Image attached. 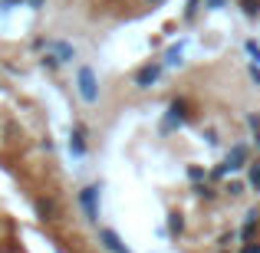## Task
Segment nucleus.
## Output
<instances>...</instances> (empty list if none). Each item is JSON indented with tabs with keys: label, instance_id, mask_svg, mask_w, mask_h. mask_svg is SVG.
<instances>
[{
	"label": "nucleus",
	"instance_id": "f257e3e1",
	"mask_svg": "<svg viewBox=\"0 0 260 253\" xmlns=\"http://www.w3.org/2000/svg\"><path fill=\"white\" fill-rule=\"evenodd\" d=\"M76 86H79V99L86 102V105H92V102H99V83H95V73L83 66V69L76 73Z\"/></svg>",
	"mask_w": 260,
	"mask_h": 253
},
{
	"label": "nucleus",
	"instance_id": "f03ea898",
	"mask_svg": "<svg viewBox=\"0 0 260 253\" xmlns=\"http://www.w3.org/2000/svg\"><path fill=\"white\" fill-rule=\"evenodd\" d=\"M79 201H83V207H86V217H89V221H99V188H95V184L83 188Z\"/></svg>",
	"mask_w": 260,
	"mask_h": 253
},
{
	"label": "nucleus",
	"instance_id": "7ed1b4c3",
	"mask_svg": "<svg viewBox=\"0 0 260 253\" xmlns=\"http://www.w3.org/2000/svg\"><path fill=\"white\" fill-rule=\"evenodd\" d=\"M158 76H161V66H152V63H148V66H142V69L135 73V86H139V89H148V86L158 83Z\"/></svg>",
	"mask_w": 260,
	"mask_h": 253
},
{
	"label": "nucleus",
	"instance_id": "20e7f679",
	"mask_svg": "<svg viewBox=\"0 0 260 253\" xmlns=\"http://www.w3.org/2000/svg\"><path fill=\"white\" fill-rule=\"evenodd\" d=\"M244 161H247V148H244V145H234V148H231V155H228V161H224V165H228L231 171H237V168H244Z\"/></svg>",
	"mask_w": 260,
	"mask_h": 253
},
{
	"label": "nucleus",
	"instance_id": "39448f33",
	"mask_svg": "<svg viewBox=\"0 0 260 253\" xmlns=\"http://www.w3.org/2000/svg\"><path fill=\"white\" fill-rule=\"evenodd\" d=\"M99 237H102V243H106V247L112 250V253H128V250H125V243L119 240V234H115V230H109V227H106Z\"/></svg>",
	"mask_w": 260,
	"mask_h": 253
},
{
	"label": "nucleus",
	"instance_id": "423d86ee",
	"mask_svg": "<svg viewBox=\"0 0 260 253\" xmlns=\"http://www.w3.org/2000/svg\"><path fill=\"white\" fill-rule=\"evenodd\" d=\"M70 148H73V155H86V128H83V125H76V128H73Z\"/></svg>",
	"mask_w": 260,
	"mask_h": 253
},
{
	"label": "nucleus",
	"instance_id": "0eeeda50",
	"mask_svg": "<svg viewBox=\"0 0 260 253\" xmlns=\"http://www.w3.org/2000/svg\"><path fill=\"white\" fill-rule=\"evenodd\" d=\"M53 56H56L59 63H70V59L76 56V50H73L70 43H53Z\"/></svg>",
	"mask_w": 260,
	"mask_h": 253
},
{
	"label": "nucleus",
	"instance_id": "6e6552de",
	"mask_svg": "<svg viewBox=\"0 0 260 253\" xmlns=\"http://www.w3.org/2000/svg\"><path fill=\"white\" fill-rule=\"evenodd\" d=\"M37 210L43 214V221H53V217H56V204L46 201V197H40V201H37Z\"/></svg>",
	"mask_w": 260,
	"mask_h": 253
},
{
	"label": "nucleus",
	"instance_id": "1a4fd4ad",
	"mask_svg": "<svg viewBox=\"0 0 260 253\" xmlns=\"http://www.w3.org/2000/svg\"><path fill=\"white\" fill-rule=\"evenodd\" d=\"M254 234H257V217H247V224H244L241 237H244V240H254Z\"/></svg>",
	"mask_w": 260,
	"mask_h": 253
},
{
	"label": "nucleus",
	"instance_id": "9d476101",
	"mask_svg": "<svg viewBox=\"0 0 260 253\" xmlns=\"http://www.w3.org/2000/svg\"><path fill=\"white\" fill-rule=\"evenodd\" d=\"M247 181H250V188H254L257 194H260V161H257V165H250V174H247Z\"/></svg>",
	"mask_w": 260,
	"mask_h": 253
},
{
	"label": "nucleus",
	"instance_id": "9b49d317",
	"mask_svg": "<svg viewBox=\"0 0 260 253\" xmlns=\"http://www.w3.org/2000/svg\"><path fill=\"white\" fill-rule=\"evenodd\" d=\"M241 7H244L247 17H257V13H260V0H241Z\"/></svg>",
	"mask_w": 260,
	"mask_h": 253
},
{
	"label": "nucleus",
	"instance_id": "f8f14e48",
	"mask_svg": "<svg viewBox=\"0 0 260 253\" xmlns=\"http://www.w3.org/2000/svg\"><path fill=\"white\" fill-rule=\"evenodd\" d=\"M181 227H184L181 214H172V217H168V230H172V234H181Z\"/></svg>",
	"mask_w": 260,
	"mask_h": 253
},
{
	"label": "nucleus",
	"instance_id": "ddd939ff",
	"mask_svg": "<svg viewBox=\"0 0 260 253\" xmlns=\"http://www.w3.org/2000/svg\"><path fill=\"white\" fill-rule=\"evenodd\" d=\"M181 53H184V46H181V43L172 46V50L165 53V63H178V59H181Z\"/></svg>",
	"mask_w": 260,
	"mask_h": 253
},
{
	"label": "nucleus",
	"instance_id": "4468645a",
	"mask_svg": "<svg viewBox=\"0 0 260 253\" xmlns=\"http://www.w3.org/2000/svg\"><path fill=\"white\" fill-rule=\"evenodd\" d=\"M244 46H247V53H250V56H254L257 63H260V46L254 43V40H247V43H244Z\"/></svg>",
	"mask_w": 260,
	"mask_h": 253
},
{
	"label": "nucleus",
	"instance_id": "2eb2a0df",
	"mask_svg": "<svg viewBox=\"0 0 260 253\" xmlns=\"http://www.w3.org/2000/svg\"><path fill=\"white\" fill-rule=\"evenodd\" d=\"M188 177H191V181H201V177H204V168H188Z\"/></svg>",
	"mask_w": 260,
	"mask_h": 253
},
{
	"label": "nucleus",
	"instance_id": "dca6fc26",
	"mask_svg": "<svg viewBox=\"0 0 260 253\" xmlns=\"http://www.w3.org/2000/svg\"><path fill=\"white\" fill-rule=\"evenodd\" d=\"M241 253H260V243H247V247H244Z\"/></svg>",
	"mask_w": 260,
	"mask_h": 253
},
{
	"label": "nucleus",
	"instance_id": "f3484780",
	"mask_svg": "<svg viewBox=\"0 0 260 253\" xmlns=\"http://www.w3.org/2000/svg\"><path fill=\"white\" fill-rule=\"evenodd\" d=\"M250 76H254V79H257V83H260V69H257V63H254V66H250Z\"/></svg>",
	"mask_w": 260,
	"mask_h": 253
},
{
	"label": "nucleus",
	"instance_id": "a211bd4d",
	"mask_svg": "<svg viewBox=\"0 0 260 253\" xmlns=\"http://www.w3.org/2000/svg\"><path fill=\"white\" fill-rule=\"evenodd\" d=\"M30 7H33V10H40V7H43V0H30Z\"/></svg>",
	"mask_w": 260,
	"mask_h": 253
},
{
	"label": "nucleus",
	"instance_id": "6ab92c4d",
	"mask_svg": "<svg viewBox=\"0 0 260 253\" xmlns=\"http://www.w3.org/2000/svg\"><path fill=\"white\" fill-rule=\"evenodd\" d=\"M208 4H211V7H221V4H224V0H208Z\"/></svg>",
	"mask_w": 260,
	"mask_h": 253
},
{
	"label": "nucleus",
	"instance_id": "aec40b11",
	"mask_svg": "<svg viewBox=\"0 0 260 253\" xmlns=\"http://www.w3.org/2000/svg\"><path fill=\"white\" fill-rule=\"evenodd\" d=\"M257 145H260V135H257Z\"/></svg>",
	"mask_w": 260,
	"mask_h": 253
}]
</instances>
